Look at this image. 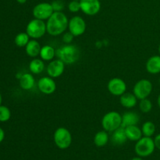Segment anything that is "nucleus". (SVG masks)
Listing matches in <instances>:
<instances>
[{
	"mask_svg": "<svg viewBox=\"0 0 160 160\" xmlns=\"http://www.w3.org/2000/svg\"><path fill=\"white\" fill-rule=\"evenodd\" d=\"M122 124V116L116 111H110L103 116L102 119V126L103 130L107 132H113Z\"/></svg>",
	"mask_w": 160,
	"mask_h": 160,
	"instance_id": "4",
	"label": "nucleus"
},
{
	"mask_svg": "<svg viewBox=\"0 0 160 160\" xmlns=\"http://www.w3.org/2000/svg\"><path fill=\"white\" fill-rule=\"evenodd\" d=\"M56 51L55 48L51 45H46L42 47L39 56L43 61H52L56 56Z\"/></svg>",
	"mask_w": 160,
	"mask_h": 160,
	"instance_id": "21",
	"label": "nucleus"
},
{
	"mask_svg": "<svg viewBox=\"0 0 160 160\" xmlns=\"http://www.w3.org/2000/svg\"><path fill=\"white\" fill-rule=\"evenodd\" d=\"M125 132H126L128 140H131L132 142H137L139 139L142 138L143 135L142 129L139 128L137 125H132V126L125 128Z\"/></svg>",
	"mask_w": 160,
	"mask_h": 160,
	"instance_id": "19",
	"label": "nucleus"
},
{
	"mask_svg": "<svg viewBox=\"0 0 160 160\" xmlns=\"http://www.w3.org/2000/svg\"><path fill=\"white\" fill-rule=\"evenodd\" d=\"M159 56H160V44H159Z\"/></svg>",
	"mask_w": 160,
	"mask_h": 160,
	"instance_id": "37",
	"label": "nucleus"
},
{
	"mask_svg": "<svg viewBox=\"0 0 160 160\" xmlns=\"http://www.w3.org/2000/svg\"><path fill=\"white\" fill-rule=\"evenodd\" d=\"M65 63L59 59H53L47 67V73L52 78H57L63 73Z\"/></svg>",
	"mask_w": 160,
	"mask_h": 160,
	"instance_id": "13",
	"label": "nucleus"
},
{
	"mask_svg": "<svg viewBox=\"0 0 160 160\" xmlns=\"http://www.w3.org/2000/svg\"><path fill=\"white\" fill-rule=\"evenodd\" d=\"M69 20L67 15L62 12H54L47 20V33L52 36L62 34L68 28Z\"/></svg>",
	"mask_w": 160,
	"mask_h": 160,
	"instance_id": "1",
	"label": "nucleus"
},
{
	"mask_svg": "<svg viewBox=\"0 0 160 160\" xmlns=\"http://www.w3.org/2000/svg\"><path fill=\"white\" fill-rule=\"evenodd\" d=\"M137 102L138 98L134 95V94L129 93V92H125L120 96V102L121 106L127 108V109L134 108L137 105Z\"/></svg>",
	"mask_w": 160,
	"mask_h": 160,
	"instance_id": "17",
	"label": "nucleus"
},
{
	"mask_svg": "<svg viewBox=\"0 0 160 160\" xmlns=\"http://www.w3.org/2000/svg\"><path fill=\"white\" fill-rule=\"evenodd\" d=\"M51 4L54 12H62V10H63L65 7L64 2L62 0H54Z\"/></svg>",
	"mask_w": 160,
	"mask_h": 160,
	"instance_id": "28",
	"label": "nucleus"
},
{
	"mask_svg": "<svg viewBox=\"0 0 160 160\" xmlns=\"http://www.w3.org/2000/svg\"><path fill=\"white\" fill-rule=\"evenodd\" d=\"M2 96L1 93H0V106L2 105Z\"/></svg>",
	"mask_w": 160,
	"mask_h": 160,
	"instance_id": "36",
	"label": "nucleus"
},
{
	"mask_svg": "<svg viewBox=\"0 0 160 160\" xmlns=\"http://www.w3.org/2000/svg\"><path fill=\"white\" fill-rule=\"evenodd\" d=\"M157 103H158V106H159V107L160 108V94H159V96H158Z\"/></svg>",
	"mask_w": 160,
	"mask_h": 160,
	"instance_id": "35",
	"label": "nucleus"
},
{
	"mask_svg": "<svg viewBox=\"0 0 160 160\" xmlns=\"http://www.w3.org/2000/svg\"><path fill=\"white\" fill-rule=\"evenodd\" d=\"M38 88L45 95H52L56 90V83L51 77H43L38 81Z\"/></svg>",
	"mask_w": 160,
	"mask_h": 160,
	"instance_id": "12",
	"label": "nucleus"
},
{
	"mask_svg": "<svg viewBox=\"0 0 160 160\" xmlns=\"http://www.w3.org/2000/svg\"><path fill=\"white\" fill-rule=\"evenodd\" d=\"M81 10L88 16H94L98 13L101 9L99 0H80Z\"/></svg>",
	"mask_w": 160,
	"mask_h": 160,
	"instance_id": "11",
	"label": "nucleus"
},
{
	"mask_svg": "<svg viewBox=\"0 0 160 160\" xmlns=\"http://www.w3.org/2000/svg\"><path fill=\"white\" fill-rule=\"evenodd\" d=\"M11 111L7 106H0V122H6L10 119Z\"/></svg>",
	"mask_w": 160,
	"mask_h": 160,
	"instance_id": "27",
	"label": "nucleus"
},
{
	"mask_svg": "<svg viewBox=\"0 0 160 160\" xmlns=\"http://www.w3.org/2000/svg\"><path fill=\"white\" fill-rule=\"evenodd\" d=\"M109 142V134L107 131H100L95 134L94 137V143L97 147H104Z\"/></svg>",
	"mask_w": 160,
	"mask_h": 160,
	"instance_id": "22",
	"label": "nucleus"
},
{
	"mask_svg": "<svg viewBox=\"0 0 160 160\" xmlns=\"http://www.w3.org/2000/svg\"><path fill=\"white\" fill-rule=\"evenodd\" d=\"M53 12H54V10H53L52 4L48 2L38 3L34 6L32 11L34 18L42 20H48Z\"/></svg>",
	"mask_w": 160,
	"mask_h": 160,
	"instance_id": "8",
	"label": "nucleus"
},
{
	"mask_svg": "<svg viewBox=\"0 0 160 160\" xmlns=\"http://www.w3.org/2000/svg\"><path fill=\"white\" fill-rule=\"evenodd\" d=\"M154 142H155V145H156V148L160 150V134H157V135L155 137Z\"/></svg>",
	"mask_w": 160,
	"mask_h": 160,
	"instance_id": "31",
	"label": "nucleus"
},
{
	"mask_svg": "<svg viewBox=\"0 0 160 160\" xmlns=\"http://www.w3.org/2000/svg\"><path fill=\"white\" fill-rule=\"evenodd\" d=\"M68 9L71 12H78L81 10V4L80 1L72 0L68 4Z\"/></svg>",
	"mask_w": 160,
	"mask_h": 160,
	"instance_id": "29",
	"label": "nucleus"
},
{
	"mask_svg": "<svg viewBox=\"0 0 160 160\" xmlns=\"http://www.w3.org/2000/svg\"><path fill=\"white\" fill-rule=\"evenodd\" d=\"M56 56L65 64H73L79 59L81 52L77 45L67 44L56 50Z\"/></svg>",
	"mask_w": 160,
	"mask_h": 160,
	"instance_id": "2",
	"label": "nucleus"
},
{
	"mask_svg": "<svg viewBox=\"0 0 160 160\" xmlns=\"http://www.w3.org/2000/svg\"><path fill=\"white\" fill-rule=\"evenodd\" d=\"M85 20L80 16H75L69 20V31L74 35V37L81 36L86 31Z\"/></svg>",
	"mask_w": 160,
	"mask_h": 160,
	"instance_id": "9",
	"label": "nucleus"
},
{
	"mask_svg": "<svg viewBox=\"0 0 160 160\" xmlns=\"http://www.w3.org/2000/svg\"><path fill=\"white\" fill-rule=\"evenodd\" d=\"M26 32L31 38H41L47 32L46 23L39 19H33L27 25Z\"/></svg>",
	"mask_w": 160,
	"mask_h": 160,
	"instance_id": "5",
	"label": "nucleus"
},
{
	"mask_svg": "<svg viewBox=\"0 0 160 160\" xmlns=\"http://www.w3.org/2000/svg\"><path fill=\"white\" fill-rule=\"evenodd\" d=\"M140 121L138 114L134 112H127L122 115V124L121 127L127 128V127L137 125Z\"/></svg>",
	"mask_w": 160,
	"mask_h": 160,
	"instance_id": "16",
	"label": "nucleus"
},
{
	"mask_svg": "<svg viewBox=\"0 0 160 160\" xmlns=\"http://www.w3.org/2000/svg\"><path fill=\"white\" fill-rule=\"evenodd\" d=\"M53 140L56 146L60 149H67L72 143V135L67 128H57L53 134Z\"/></svg>",
	"mask_w": 160,
	"mask_h": 160,
	"instance_id": "6",
	"label": "nucleus"
},
{
	"mask_svg": "<svg viewBox=\"0 0 160 160\" xmlns=\"http://www.w3.org/2000/svg\"><path fill=\"white\" fill-rule=\"evenodd\" d=\"M156 149L154 139L152 137H142L137 141L134 146V152L140 157H148L154 152Z\"/></svg>",
	"mask_w": 160,
	"mask_h": 160,
	"instance_id": "3",
	"label": "nucleus"
},
{
	"mask_svg": "<svg viewBox=\"0 0 160 160\" xmlns=\"http://www.w3.org/2000/svg\"><path fill=\"white\" fill-rule=\"evenodd\" d=\"M146 70L151 74H158L160 73V56H151L147 60L145 65Z\"/></svg>",
	"mask_w": 160,
	"mask_h": 160,
	"instance_id": "14",
	"label": "nucleus"
},
{
	"mask_svg": "<svg viewBox=\"0 0 160 160\" xmlns=\"http://www.w3.org/2000/svg\"><path fill=\"white\" fill-rule=\"evenodd\" d=\"M19 84L22 89L28 91L34 88L35 84V80L31 73H23L20 75V78H19Z\"/></svg>",
	"mask_w": 160,
	"mask_h": 160,
	"instance_id": "15",
	"label": "nucleus"
},
{
	"mask_svg": "<svg viewBox=\"0 0 160 160\" xmlns=\"http://www.w3.org/2000/svg\"><path fill=\"white\" fill-rule=\"evenodd\" d=\"M139 109L144 113H148L152 109V103L148 98L140 100Z\"/></svg>",
	"mask_w": 160,
	"mask_h": 160,
	"instance_id": "26",
	"label": "nucleus"
},
{
	"mask_svg": "<svg viewBox=\"0 0 160 160\" xmlns=\"http://www.w3.org/2000/svg\"><path fill=\"white\" fill-rule=\"evenodd\" d=\"M152 84L148 79H142L138 81L134 86L133 93L138 99L142 100L147 98L152 92Z\"/></svg>",
	"mask_w": 160,
	"mask_h": 160,
	"instance_id": "7",
	"label": "nucleus"
},
{
	"mask_svg": "<svg viewBox=\"0 0 160 160\" xmlns=\"http://www.w3.org/2000/svg\"><path fill=\"white\" fill-rule=\"evenodd\" d=\"M107 88L109 93L115 96H121L127 91L126 83L123 79L119 78H114L109 80Z\"/></svg>",
	"mask_w": 160,
	"mask_h": 160,
	"instance_id": "10",
	"label": "nucleus"
},
{
	"mask_svg": "<svg viewBox=\"0 0 160 160\" xmlns=\"http://www.w3.org/2000/svg\"><path fill=\"white\" fill-rule=\"evenodd\" d=\"M75 1H80V0H75Z\"/></svg>",
	"mask_w": 160,
	"mask_h": 160,
	"instance_id": "38",
	"label": "nucleus"
},
{
	"mask_svg": "<svg viewBox=\"0 0 160 160\" xmlns=\"http://www.w3.org/2000/svg\"><path fill=\"white\" fill-rule=\"evenodd\" d=\"M41 48L42 47H41L39 42H38L36 39H32V40H30L28 45L25 46V51L28 56L36 58L40 54Z\"/></svg>",
	"mask_w": 160,
	"mask_h": 160,
	"instance_id": "20",
	"label": "nucleus"
},
{
	"mask_svg": "<svg viewBox=\"0 0 160 160\" xmlns=\"http://www.w3.org/2000/svg\"><path fill=\"white\" fill-rule=\"evenodd\" d=\"M17 2L18 3H20V4H24L27 2V0H17Z\"/></svg>",
	"mask_w": 160,
	"mask_h": 160,
	"instance_id": "33",
	"label": "nucleus"
},
{
	"mask_svg": "<svg viewBox=\"0 0 160 160\" xmlns=\"http://www.w3.org/2000/svg\"><path fill=\"white\" fill-rule=\"evenodd\" d=\"M5 138V131L2 128H0V143L3 142Z\"/></svg>",
	"mask_w": 160,
	"mask_h": 160,
	"instance_id": "32",
	"label": "nucleus"
},
{
	"mask_svg": "<svg viewBox=\"0 0 160 160\" xmlns=\"http://www.w3.org/2000/svg\"><path fill=\"white\" fill-rule=\"evenodd\" d=\"M112 142L115 145H122L126 143L128 138H127L125 128L120 127L118 129L115 130L112 134Z\"/></svg>",
	"mask_w": 160,
	"mask_h": 160,
	"instance_id": "18",
	"label": "nucleus"
},
{
	"mask_svg": "<svg viewBox=\"0 0 160 160\" xmlns=\"http://www.w3.org/2000/svg\"><path fill=\"white\" fill-rule=\"evenodd\" d=\"M29 69L34 74H40L45 69V63L42 59L34 58L30 62Z\"/></svg>",
	"mask_w": 160,
	"mask_h": 160,
	"instance_id": "23",
	"label": "nucleus"
},
{
	"mask_svg": "<svg viewBox=\"0 0 160 160\" xmlns=\"http://www.w3.org/2000/svg\"><path fill=\"white\" fill-rule=\"evenodd\" d=\"M73 38H74V35L72 33H70V31L69 32H66L62 35V41H63V42L65 44H71Z\"/></svg>",
	"mask_w": 160,
	"mask_h": 160,
	"instance_id": "30",
	"label": "nucleus"
},
{
	"mask_svg": "<svg viewBox=\"0 0 160 160\" xmlns=\"http://www.w3.org/2000/svg\"><path fill=\"white\" fill-rule=\"evenodd\" d=\"M159 84H160V78H159Z\"/></svg>",
	"mask_w": 160,
	"mask_h": 160,
	"instance_id": "39",
	"label": "nucleus"
},
{
	"mask_svg": "<svg viewBox=\"0 0 160 160\" xmlns=\"http://www.w3.org/2000/svg\"><path fill=\"white\" fill-rule=\"evenodd\" d=\"M156 125L152 121H146L142 127V134L145 137H152L156 133Z\"/></svg>",
	"mask_w": 160,
	"mask_h": 160,
	"instance_id": "24",
	"label": "nucleus"
},
{
	"mask_svg": "<svg viewBox=\"0 0 160 160\" xmlns=\"http://www.w3.org/2000/svg\"><path fill=\"white\" fill-rule=\"evenodd\" d=\"M131 160H144V159H142V157H140V156H138V157L133 158V159H131Z\"/></svg>",
	"mask_w": 160,
	"mask_h": 160,
	"instance_id": "34",
	"label": "nucleus"
},
{
	"mask_svg": "<svg viewBox=\"0 0 160 160\" xmlns=\"http://www.w3.org/2000/svg\"><path fill=\"white\" fill-rule=\"evenodd\" d=\"M30 41V37L27 32H20L16 35L14 42L18 47H25Z\"/></svg>",
	"mask_w": 160,
	"mask_h": 160,
	"instance_id": "25",
	"label": "nucleus"
}]
</instances>
